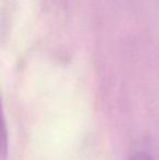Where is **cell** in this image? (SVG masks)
<instances>
[{"label":"cell","mask_w":159,"mask_h":160,"mask_svg":"<svg viewBox=\"0 0 159 160\" xmlns=\"http://www.w3.org/2000/svg\"><path fill=\"white\" fill-rule=\"evenodd\" d=\"M7 152H8V131L0 100V160L7 158Z\"/></svg>","instance_id":"cell-1"},{"label":"cell","mask_w":159,"mask_h":160,"mask_svg":"<svg viewBox=\"0 0 159 160\" xmlns=\"http://www.w3.org/2000/svg\"><path fill=\"white\" fill-rule=\"evenodd\" d=\"M127 160H154L149 155L145 154V152H136V154L132 155Z\"/></svg>","instance_id":"cell-2"}]
</instances>
